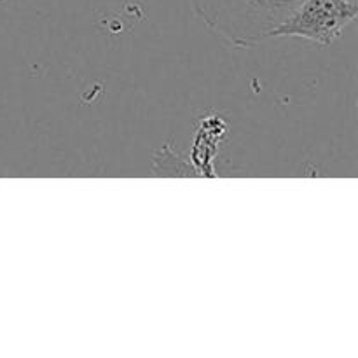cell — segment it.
Wrapping results in <instances>:
<instances>
[{"mask_svg":"<svg viewBox=\"0 0 358 358\" xmlns=\"http://www.w3.org/2000/svg\"><path fill=\"white\" fill-rule=\"evenodd\" d=\"M358 6L350 0H303L271 37H303L329 45L357 20Z\"/></svg>","mask_w":358,"mask_h":358,"instance_id":"obj_2","label":"cell"},{"mask_svg":"<svg viewBox=\"0 0 358 358\" xmlns=\"http://www.w3.org/2000/svg\"><path fill=\"white\" fill-rule=\"evenodd\" d=\"M164 149H166V154H170V156L173 157V159H177V157H178L177 152H173V150H170V147H164ZM161 156H163V154H161ZM163 161H166V163H170V161H168L164 156H163ZM171 163H173V161H171ZM175 173H177V175H187L184 170H182V168H178V166H175V164H171L170 175H175Z\"/></svg>","mask_w":358,"mask_h":358,"instance_id":"obj_3","label":"cell"},{"mask_svg":"<svg viewBox=\"0 0 358 358\" xmlns=\"http://www.w3.org/2000/svg\"><path fill=\"white\" fill-rule=\"evenodd\" d=\"M303 0H191L206 27L236 48L266 41Z\"/></svg>","mask_w":358,"mask_h":358,"instance_id":"obj_1","label":"cell"},{"mask_svg":"<svg viewBox=\"0 0 358 358\" xmlns=\"http://www.w3.org/2000/svg\"><path fill=\"white\" fill-rule=\"evenodd\" d=\"M350 2H352V3H355V6H358V3H357V0H350Z\"/></svg>","mask_w":358,"mask_h":358,"instance_id":"obj_4","label":"cell"}]
</instances>
